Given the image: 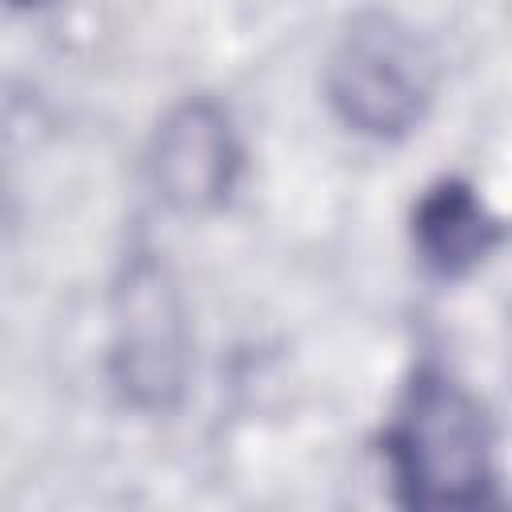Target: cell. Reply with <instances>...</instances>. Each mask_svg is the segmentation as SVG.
<instances>
[{
	"instance_id": "obj_1",
	"label": "cell",
	"mask_w": 512,
	"mask_h": 512,
	"mask_svg": "<svg viewBox=\"0 0 512 512\" xmlns=\"http://www.w3.org/2000/svg\"><path fill=\"white\" fill-rule=\"evenodd\" d=\"M380 452L400 508H484L500 492L496 428L484 400L440 364H420L396 396Z\"/></svg>"
},
{
	"instance_id": "obj_2",
	"label": "cell",
	"mask_w": 512,
	"mask_h": 512,
	"mask_svg": "<svg viewBox=\"0 0 512 512\" xmlns=\"http://www.w3.org/2000/svg\"><path fill=\"white\" fill-rule=\"evenodd\" d=\"M440 84L432 44L388 8H360L328 48L324 96L344 128L400 140L424 124Z\"/></svg>"
},
{
	"instance_id": "obj_3",
	"label": "cell",
	"mask_w": 512,
	"mask_h": 512,
	"mask_svg": "<svg viewBox=\"0 0 512 512\" xmlns=\"http://www.w3.org/2000/svg\"><path fill=\"white\" fill-rule=\"evenodd\" d=\"M192 372V328L180 280L164 256L136 244L112 280L108 296V376L116 396L144 412L164 416L180 408Z\"/></svg>"
},
{
	"instance_id": "obj_4",
	"label": "cell",
	"mask_w": 512,
	"mask_h": 512,
	"mask_svg": "<svg viewBox=\"0 0 512 512\" xmlns=\"http://www.w3.org/2000/svg\"><path fill=\"white\" fill-rule=\"evenodd\" d=\"M148 180L180 216L220 212L244 172V148L228 108L216 96L176 100L148 140Z\"/></svg>"
},
{
	"instance_id": "obj_5",
	"label": "cell",
	"mask_w": 512,
	"mask_h": 512,
	"mask_svg": "<svg viewBox=\"0 0 512 512\" xmlns=\"http://www.w3.org/2000/svg\"><path fill=\"white\" fill-rule=\"evenodd\" d=\"M408 236L424 272L436 280H464L504 244V220L488 208L476 184L444 176L416 196Z\"/></svg>"
}]
</instances>
